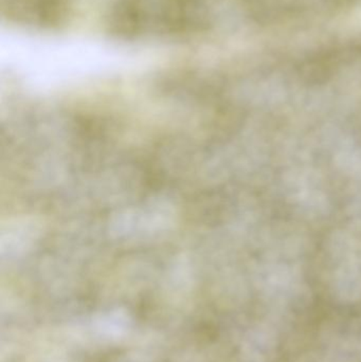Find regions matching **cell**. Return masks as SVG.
<instances>
[{"mask_svg":"<svg viewBox=\"0 0 361 362\" xmlns=\"http://www.w3.org/2000/svg\"><path fill=\"white\" fill-rule=\"evenodd\" d=\"M358 266L357 262H345L337 274L335 285L343 299L353 300L361 295V272Z\"/></svg>","mask_w":361,"mask_h":362,"instance_id":"6da1fadb","label":"cell"}]
</instances>
